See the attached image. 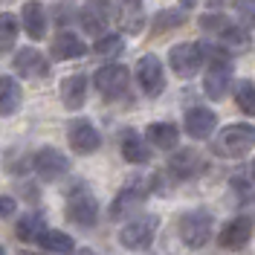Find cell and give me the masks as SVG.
<instances>
[{"mask_svg":"<svg viewBox=\"0 0 255 255\" xmlns=\"http://www.w3.org/2000/svg\"><path fill=\"white\" fill-rule=\"evenodd\" d=\"M255 145V128L253 125H229L221 130L212 142V154L223 159H238L247 157L250 148Z\"/></svg>","mask_w":255,"mask_h":255,"instance_id":"obj_1","label":"cell"},{"mask_svg":"<svg viewBox=\"0 0 255 255\" xmlns=\"http://www.w3.org/2000/svg\"><path fill=\"white\" fill-rule=\"evenodd\" d=\"M159 229V218L157 215H136L122 226L119 232V241L125 250H133V253H145L151 244H154V235Z\"/></svg>","mask_w":255,"mask_h":255,"instance_id":"obj_2","label":"cell"},{"mask_svg":"<svg viewBox=\"0 0 255 255\" xmlns=\"http://www.w3.org/2000/svg\"><path fill=\"white\" fill-rule=\"evenodd\" d=\"M212 229H215V218L209 215L206 209H194V212H186L183 221H180V238H183L186 247L200 250L212 238Z\"/></svg>","mask_w":255,"mask_h":255,"instance_id":"obj_3","label":"cell"},{"mask_svg":"<svg viewBox=\"0 0 255 255\" xmlns=\"http://www.w3.org/2000/svg\"><path fill=\"white\" fill-rule=\"evenodd\" d=\"M67 218L76 226H81V229L96 226V221H99V203H96V197L87 189L67 191Z\"/></svg>","mask_w":255,"mask_h":255,"instance_id":"obj_4","label":"cell"},{"mask_svg":"<svg viewBox=\"0 0 255 255\" xmlns=\"http://www.w3.org/2000/svg\"><path fill=\"white\" fill-rule=\"evenodd\" d=\"M96 87L99 93L108 96V99H119L128 93L130 87V70L122 64H108V67H99L96 70Z\"/></svg>","mask_w":255,"mask_h":255,"instance_id":"obj_5","label":"cell"},{"mask_svg":"<svg viewBox=\"0 0 255 255\" xmlns=\"http://www.w3.org/2000/svg\"><path fill=\"white\" fill-rule=\"evenodd\" d=\"M145 197H148V186H145L142 180L128 183L125 189L116 194V200L111 203V221H122V218H128V215L139 212L142 203H145Z\"/></svg>","mask_w":255,"mask_h":255,"instance_id":"obj_6","label":"cell"},{"mask_svg":"<svg viewBox=\"0 0 255 255\" xmlns=\"http://www.w3.org/2000/svg\"><path fill=\"white\" fill-rule=\"evenodd\" d=\"M168 64L177 76L191 79V76H197V70L203 64V49H200V44H177L168 52Z\"/></svg>","mask_w":255,"mask_h":255,"instance_id":"obj_7","label":"cell"},{"mask_svg":"<svg viewBox=\"0 0 255 255\" xmlns=\"http://www.w3.org/2000/svg\"><path fill=\"white\" fill-rule=\"evenodd\" d=\"M136 79L142 84L145 96L157 99L162 90H165V73H162V61L157 55H142L139 64H136Z\"/></svg>","mask_w":255,"mask_h":255,"instance_id":"obj_8","label":"cell"},{"mask_svg":"<svg viewBox=\"0 0 255 255\" xmlns=\"http://www.w3.org/2000/svg\"><path fill=\"white\" fill-rule=\"evenodd\" d=\"M32 168L38 171L41 180H58L70 171V159L64 157L58 148H41L35 157H32Z\"/></svg>","mask_w":255,"mask_h":255,"instance_id":"obj_9","label":"cell"},{"mask_svg":"<svg viewBox=\"0 0 255 255\" xmlns=\"http://www.w3.org/2000/svg\"><path fill=\"white\" fill-rule=\"evenodd\" d=\"M67 139H70V148L76 154H96L99 145H102V136L87 119H73L70 122V130H67Z\"/></svg>","mask_w":255,"mask_h":255,"instance_id":"obj_10","label":"cell"},{"mask_svg":"<svg viewBox=\"0 0 255 255\" xmlns=\"http://www.w3.org/2000/svg\"><path fill=\"white\" fill-rule=\"evenodd\" d=\"M200 29L215 32V35H218L221 41H226V44H247V41H250L247 26L232 23L226 15H203L200 17Z\"/></svg>","mask_w":255,"mask_h":255,"instance_id":"obj_11","label":"cell"},{"mask_svg":"<svg viewBox=\"0 0 255 255\" xmlns=\"http://www.w3.org/2000/svg\"><path fill=\"white\" fill-rule=\"evenodd\" d=\"M145 0H113V12H116V20L119 26L128 32V35H139L145 26V9H142Z\"/></svg>","mask_w":255,"mask_h":255,"instance_id":"obj_12","label":"cell"},{"mask_svg":"<svg viewBox=\"0 0 255 255\" xmlns=\"http://www.w3.org/2000/svg\"><path fill=\"white\" fill-rule=\"evenodd\" d=\"M12 67H15V73L26 76V79H47L49 76V61L32 47L17 49V55L12 58Z\"/></svg>","mask_w":255,"mask_h":255,"instance_id":"obj_13","label":"cell"},{"mask_svg":"<svg viewBox=\"0 0 255 255\" xmlns=\"http://www.w3.org/2000/svg\"><path fill=\"white\" fill-rule=\"evenodd\" d=\"M79 20L90 35H102L108 29V23H111V3L108 0H87L81 6Z\"/></svg>","mask_w":255,"mask_h":255,"instance_id":"obj_14","label":"cell"},{"mask_svg":"<svg viewBox=\"0 0 255 255\" xmlns=\"http://www.w3.org/2000/svg\"><path fill=\"white\" fill-rule=\"evenodd\" d=\"M250 238H253V221L247 215H238L235 221H229L223 226V232L218 241H221L223 250H244L250 244Z\"/></svg>","mask_w":255,"mask_h":255,"instance_id":"obj_15","label":"cell"},{"mask_svg":"<svg viewBox=\"0 0 255 255\" xmlns=\"http://www.w3.org/2000/svg\"><path fill=\"white\" fill-rule=\"evenodd\" d=\"M168 168H171V174H174L177 180H191V177L203 174L206 162H203V157H200L194 148H183L180 154H174V157L168 159Z\"/></svg>","mask_w":255,"mask_h":255,"instance_id":"obj_16","label":"cell"},{"mask_svg":"<svg viewBox=\"0 0 255 255\" xmlns=\"http://www.w3.org/2000/svg\"><path fill=\"white\" fill-rule=\"evenodd\" d=\"M183 122H186V133H189L191 139H209L215 125H218V116L209 108H191Z\"/></svg>","mask_w":255,"mask_h":255,"instance_id":"obj_17","label":"cell"},{"mask_svg":"<svg viewBox=\"0 0 255 255\" xmlns=\"http://www.w3.org/2000/svg\"><path fill=\"white\" fill-rule=\"evenodd\" d=\"M119 148H122V157L130 165H145L151 159V142H145L136 130H125L119 139Z\"/></svg>","mask_w":255,"mask_h":255,"instance_id":"obj_18","label":"cell"},{"mask_svg":"<svg viewBox=\"0 0 255 255\" xmlns=\"http://www.w3.org/2000/svg\"><path fill=\"white\" fill-rule=\"evenodd\" d=\"M20 20H23V29L32 41H41L47 35V12L38 0H26L23 3V12H20Z\"/></svg>","mask_w":255,"mask_h":255,"instance_id":"obj_19","label":"cell"},{"mask_svg":"<svg viewBox=\"0 0 255 255\" xmlns=\"http://www.w3.org/2000/svg\"><path fill=\"white\" fill-rule=\"evenodd\" d=\"M49 52H52L55 61H73V58H81V55L87 52V47H84V41H81L79 35H73V32H58L55 41H52V47H49Z\"/></svg>","mask_w":255,"mask_h":255,"instance_id":"obj_20","label":"cell"},{"mask_svg":"<svg viewBox=\"0 0 255 255\" xmlns=\"http://www.w3.org/2000/svg\"><path fill=\"white\" fill-rule=\"evenodd\" d=\"M232 81V64H212L209 73L203 76V90L209 99H223Z\"/></svg>","mask_w":255,"mask_h":255,"instance_id":"obj_21","label":"cell"},{"mask_svg":"<svg viewBox=\"0 0 255 255\" xmlns=\"http://www.w3.org/2000/svg\"><path fill=\"white\" fill-rule=\"evenodd\" d=\"M84 99H87V79L76 73V76H67L61 81V102L67 111H79L84 108Z\"/></svg>","mask_w":255,"mask_h":255,"instance_id":"obj_22","label":"cell"},{"mask_svg":"<svg viewBox=\"0 0 255 255\" xmlns=\"http://www.w3.org/2000/svg\"><path fill=\"white\" fill-rule=\"evenodd\" d=\"M145 136H148V142L162 148V151H168V148H174L177 139H180V130H177L174 122H154V125L145 130Z\"/></svg>","mask_w":255,"mask_h":255,"instance_id":"obj_23","label":"cell"},{"mask_svg":"<svg viewBox=\"0 0 255 255\" xmlns=\"http://www.w3.org/2000/svg\"><path fill=\"white\" fill-rule=\"evenodd\" d=\"M20 84L12 76H0V116H12L20 108Z\"/></svg>","mask_w":255,"mask_h":255,"instance_id":"obj_24","label":"cell"},{"mask_svg":"<svg viewBox=\"0 0 255 255\" xmlns=\"http://www.w3.org/2000/svg\"><path fill=\"white\" fill-rule=\"evenodd\" d=\"M38 244H41L44 250H49V253H55V255L76 253V241L70 238L67 232H58V229H44L41 238H38Z\"/></svg>","mask_w":255,"mask_h":255,"instance_id":"obj_25","label":"cell"},{"mask_svg":"<svg viewBox=\"0 0 255 255\" xmlns=\"http://www.w3.org/2000/svg\"><path fill=\"white\" fill-rule=\"evenodd\" d=\"M47 226H44V218L41 215H35V212H29V215H23L20 221H17V238L20 241H38L41 238V232H44Z\"/></svg>","mask_w":255,"mask_h":255,"instance_id":"obj_26","label":"cell"},{"mask_svg":"<svg viewBox=\"0 0 255 255\" xmlns=\"http://www.w3.org/2000/svg\"><path fill=\"white\" fill-rule=\"evenodd\" d=\"M17 41V17L0 12V52H9Z\"/></svg>","mask_w":255,"mask_h":255,"instance_id":"obj_27","label":"cell"},{"mask_svg":"<svg viewBox=\"0 0 255 255\" xmlns=\"http://www.w3.org/2000/svg\"><path fill=\"white\" fill-rule=\"evenodd\" d=\"M235 102L247 116H255V84L253 81H238L235 84Z\"/></svg>","mask_w":255,"mask_h":255,"instance_id":"obj_28","label":"cell"},{"mask_svg":"<svg viewBox=\"0 0 255 255\" xmlns=\"http://www.w3.org/2000/svg\"><path fill=\"white\" fill-rule=\"evenodd\" d=\"M183 23H186V12H183V9H162V12H157V17H154V29L157 32L177 29V26H183Z\"/></svg>","mask_w":255,"mask_h":255,"instance_id":"obj_29","label":"cell"},{"mask_svg":"<svg viewBox=\"0 0 255 255\" xmlns=\"http://www.w3.org/2000/svg\"><path fill=\"white\" fill-rule=\"evenodd\" d=\"M122 49H125V38L116 35V32H108V35H99L93 52L96 55H119Z\"/></svg>","mask_w":255,"mask_h":255,"instance_id":"obj_30","label":"cell"},{"mask_svg":"<svg viewBox=\"0 0 255 255\" xmlns=\"http://www.w3.org/2000/svg\"><path fill=\"white\" fill-rule=\"evenodd\" d=\"M235 9L241 15V26L255 29V0H235Z\"/></svg>","mask_w":255,"mask_h":255,"instance_id":"obj_31","label":"cell"},{"mask_svg":"<svg viewBox=\"0 0 255 255\" xmlns=\"http://www.w3.org/2000/svg\"><path fill=\"white\" fill-rule=\"evenodd\" d=\"M15 209H17V200L0 194V221H3V218H9V215H15Z\"/></svg>","mask_w":255,"mask_h":255,"instance_id":"obj_32","label":"cell"},{"mask_svg":"<svg viewBox=\"0 0 255 255\" xmlns=\"http://www.w3.org/2000/svg\"><path fill=\"white\" fill-rule=\"evenodd\" d=\"M180 3H183V6H194V3H197V0H180Z\"/></svg>","mask_w":255,"mask_h":255,"instance_id":"obj_33","label":"cell"},{"mask_svg":"<svg viewBox=\"0 0 255 255\" xmlns=\"http://www.w3.org/2000/svg\"><path fill=\"white\" fill-rule=\"evenodd\" d=\"M79 255H96V253H90V250H84V253H79Z\"/></svg>","mask_w":255,"mask_h":255,"instance_id":"obj_34","label":"cell"},{"mask_svg":"<svg viewBox=\"0 0 255 255\" xmlns=\"http://www.w3.org/2000/svg\"><path fill=\"white\" fill-rule=\"evenodd\" d=\"M253 177H255V159H253Z\"/></svg>","mask_w":255,"mask_h":255,"instance_id":"obj_35","label":"cell"},{"mask_svg":"<svg viewBox=\"0 0 255 255\" xmlns=\"http://www.w3.org/2000/svg\"><path fill=\"white\" fill-rule=\"evenodd\" d=\"M0 255H6V250H3V247H0Z\"/></svg>","mask_w":255,"mask_h":255,"instance_id":"obj_36","label":"cell"}]
</instances>
